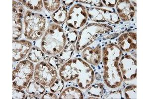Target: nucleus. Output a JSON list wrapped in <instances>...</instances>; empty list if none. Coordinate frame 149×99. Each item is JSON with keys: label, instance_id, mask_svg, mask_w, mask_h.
<instances>
[{"label": "nucleus", "instance_id": "2", "mask_svg": "<svg viewBox=\"0 0 149 99\" xmlns=\"http://www.w3.org/2000/svg\"><path fill=\"white\" fill-rule=\"evenodd\" d=\"M121 55L119 47L114 44L108 45L103 49V63L111 64L104 66V81L109 87L116 88L122 83L123 78L119 66Z\"/></svg>", "mask_w": 149, "mask_h": 99}, {"label": "nucleus", "instance_id": "10", "mask_svg": "<svg viewBox=\"0 0 149 99\" xmlns=\"http://www.w3.org/2000/svg\"><path fill=\"white\" fill-rule=\"evenodd\" d=\"M24 7L16 1H13V39L17 40L22 36V19L24 17Z\"/></svg>", "mask_w": 149, "mask_h": 99}, {"label": "nucleus", "instance_id": "27", "mask_svg": "<svg viewBox=\"0 0 149 99\" xmlns=\"http://www.w3.org/2000/svg\"><path fill=\"white\" fill-rule=\"evenodd\" d=\"M26 97V93L22 90L13 89V99H24Z\"/></svg>", "mask_w": 149, "mask_h": 99}, {"label": "nucleus", "instance_id": "21", "mask_svg": "<svg viewBox=\"0 0 149 99\" xmlns=\"http://www.w3.org/2000/svg\"><path fill=\"white\" fill-rule=\"evenodd\" d=\"M43 3L46 10L50 12H56L61 6L60 1H43Z\"/></svg>", "mask_w": 149, "mask_h": 99}, {"label": "nucleus", "instance_id": "22", "mask_svg": "<svg viewBox=\"0 0 149 99\" xmlns=\"http://www.w3.org/2000/svg\"><path fill=\"white\" fill-rule=\"evenodd\" d=\"M88 92L89 95H91L97 97H101L103 95V86L101 84L93 85L89 88Z\"/></svg>", "mask_w": 149, "mask_h": 99}, {"label": "nucleus", "instance_id": "31", "mask_svg": "<svg viewBox=\"0 0 149 99\" xmlns=\"http://www.w3.org/2000/svg\"><path fill=\"white\" fill-rule=\"evenodd\" d=\"M112 95L111 96H109V97H107V98H111V99H120L121 98V93L119 92H113L112 94Z\"/></svg>", "mask_w": 149, "mask_h": 99}, {"label": "nucleus", "instance_id": "25", "mask_svg": "<svg viewBox=\"0 0 149 99\" xmlns=\"http://www.w3.org/2000/svg\"><path fill=\"white\" fill-rule=\"evenodd\" d=\"M125 94L127 99H136V86H129L126 88Z\"/></svg>", "mask_w": 149, "mask_h": 99}, {"label": "nucleus", "instance_id": "20", "mask_svg": "<svg viewBox=\"0 0 149 99\" xmlns=\"http://www.w3.org/2000/svg\"><path fill=\"white\" fill-rule=\"evenodd\" d=\"M31 10L40 11L43 8L42 1H19Z\"/></svg>", "mask_w": 149, "mask_h": 99}, {"label": "nucleus", "instance_id": "9", "mask_svg": "<svg viewBox=\"0 0 149 99\" xmlns=\"http://www.w3.org/2000/svg\"><path fill=\"white\" fill-rule=\"evenodd\" d=\"M122 78L125 80H132L136 76V62L130 55H125L119 62Z\"/></svg>", "mask_w": 149, "mask_h": 99}, {"label": "nucleus", "instance_id": "29", "mask_svg": "<svg viewBox=\"0 0 149 99\" xmlns=\"http://www.w3.org/2000/svg\"><path fill=\"white\" fill-rule=\"evenodd\" d=\"M41 97V99H58L57 95L52 93H45Z\"/></svg>", "mask_w": 149, "mask_h": 99}, {"label": "nucleus", "instance_id": "15", "mask_svg": "<svg viewBox=\"0 0 149 99\" xmlns=\"http://www.w3.org/2000/svg\"><path fill=\"white\" fill-rule=\"evenodd\" d=\"M45 91V87L35 79L29 83L26 89V92L28 94L38 97L44 94Z\"/></svg>", "mask_w": 149, "mask_h": 99}, {"label": "nucleus", "instance_id": "16", "mask_svg": "<svg viewBox=\"0 0 149 99\" xmlns=\"http://www.w3.org/2000/svg\"><path fill=\"white\" fill-rule=\"evenodd\" d=\"M59 99H83V95L79 89L70 87L61 93Z\"/></svg>", "mask_w": 149, "mask_h": 99}, {"label": "nucleus", "instance_id": "8", "mask_svg": "<svg viewBox=\"0 0 149 99\" xmlns=\"http://www.w3.org/2000/svg\"><path fill=\"white\" fill-rule=\"evenodd\" d=\"M87 14L92 20L97 22H110L118 24L120 21L118 14L115 12L102 8H88Z\"/></svg>", "mask_w": 149, "mask_h": 99}, {"label": "nucleus", "instance_id": "7", "mask_svg": "<svg viewBox=\"0 0 149 99\" xmlns=\"http://www.w3.org/2000/svg\"><path fill=\"white\" fill-rule=\"evenodd\" d=\"M83 6L75 5L70 9L66 19V24L74 29L82 27L88 19V14Z\"/></svg>", "mask_w": 149, "mask_h": 99}, {"label": "nucleus", "instance_id": "14", "mask_svg": "<svg viewBox=\"0 0 149 99\" xmlns=\"http://www.w3.org/2000/svg\"><path fill=\"white\" fill-rule=\"evenodd\" d=\"M101 48L100 45L93 49L88 47L82 52V57L87 62L93 66H97L100 62L101 59Z\"/></svg>", "mask_w": 149, "mask_h": 99}, {"label": "nucleus", "instance_id": "23", "mask_svg": "<svg viewBox=\"0 0 149 99\" xmlns=\"http://www.w3.org/2000/svg\"><path fill=\"white\" fill-rule=\"evenodd\" d=\"M64 85V83L63 79L60 78H58L50 86V91L54 93H59L62 91Z\"/></svg>", "mask_w": 149, "mask_h": 99}, {"label": "nucleus", "instance_id": "4", "mask_svg": "<svg viewBox=\"0 0 149 99\" xmlns=\"http://www.w3.org/2000/svg\"><path fill=\"white\" fill-rule=\"evenodd\" d=\"M25 32L26 38L31 40H37L42 37L45 30L46 20L39 14L27 11L24 17Z\"/></svg>", "mask_w": 149, "mask_h": 99}, {"label": "nucleus", "instance_id": "26", "mask_svg": "<svg viewBox=\"0 0 149 99\" xmlns=\"http://www.w3.org/2000/svg\"><path fill=\"white\" fill-rule=\"evenodd\" d=\"M48 62L55 69H59L63 65L57 56L50 57L48 61Z\"/></svg>", "mask_w": 149, "mask_h": 99}, {"label": "nucleus", "instance_id": "13", "mask_svg": "<svg viewBox=\"0 0 149 99\" xmlns=\"http://www.w3.org/2000/svg\"><path fill=\"white\" fill-rule=\"evenodd\" d=\"M118 45L124 52L136 49V34L132 32L122 34L118 38Z\"/></svg>", "mask_w": 149, "mask_h": 99}, {"label": "nucleus", "instance_id": "17", "mask_svg": "<svg viewBox=\"0 0 149 99\" xmlns=\"http://www.w3.org/2000/svg\"><path fill=\"white\" fill-rule=\"evenodd\" d=\"M74 49L75 45L74 44H68V45L65 46L63 50L60 53L59 55L57 56L62 64H64L69 60L73 55Z\"/></svg>", "mask_w": 149, "mask_h": 99}, {"label": "nucleus", "instance_id": "12", "mask_svg": "<svg viewBox=\"0 0 149 99\" xmlns=\"http://www.w3.org/2000/svg\"><path fill=\"white\" fill-rule=\"evenodd\" d=\"M32 47V44L28 41H13V61H19L26 57Z\"/></svg>", "mask_w": 149, "mask_h": 99}, {"label": "nucleus", "instance_id": "18", "mask_svg": "<svg viewBox=\"0 0 149 99\" xmlns=\"http://www.w3.org/2000/svg\"><path fill=\"white\" fill-rule=\"evenodd\" d=\"M67 16V10H66L65 6L62 5L58 10L52 14V19L54 21L55 24H61L66 21Z\"/></svg>", "mask_w": 149, "mask_h": 99}, {"label": "nucleus", "instance_id": "19", "mask_svg": "<svg viewBox=\"0 0 149 99\" xmlns=\"http://www.w3.org/2000/svg\"><path fill=\"white\" fill-rule=\"evenodd\" d=\"M28 59L32 62H38L43 61L44 59V54L42 50L36 47L32 48L29 55H27Z\"/></svg>", "mask_w": 149, "mask_h": 99}, {"label": "nucleus", "instance_id": "30", "mask_svg": "<svg viewBox=\"0 0 149 99\" xmlns=\"http://www.w3.org/2000/svg\"><path fill=\"white\" fill-rule=\"evenodd\" d=\"M102 2L105 4L107 7H114L117 4L118 1H102Z\"/></svg>", "mask_w": 149, "mask_h": 99}, {"label": "nucleus", "instance_id": "11", "mask_svg": "<svg viewBox=\"0 0 149 99\" xmlns=\"http://www.w3.org/2000/svg\"><path fill=\"white\" fill-rule=\"evenodd\" d=\"M118 15L121 20L127 21L134 17L135 9L129 1H119L116 5Z\"/></svg>", "mask_w": 149, "mask_h": 99}, {"label": "nucleus", "instance_id": "6", "mask_svg": "<svg viewBox=\"0 0 149 99\" xmlns=\"http://www.w3.org/2000/svg\"><path fill=\"white\" fill-rule=\"evenodd\" d=\"M58 78L56 69L46 61H42L36 65L34 79L45 87H49Z\"/></svg>", "mask_w": 149, "mask_h": 99}, {"label": "nucleus", "instance_id": "32", "mask_svg": "<svg viewBox=\"0 0 149 99\" xmlns=\"http://www.w3.org/2000/svg\"><path fill=\"white\" fill-rule=\"evenodd\" d=\"M62 2L66 6H70L73 4L74 1H63Z\"/></svg>", "mask_w": 149, "mask_h": 99}, {"label": "nucleus", "instance_id": "3", "mask_svg": "<svg viewBox=\"0 0 149 99\" xmlns=\"http://www.w3.org/2000/svg\"><path fill=\"white\" fill-rule=\"evenodd\" d=\"M66 43L67 39L63 29L57 24H52L42 40V50L47 55H56L63 50Z\"/></svg>", "mask_w": 149, "mask_h": 99}, {"label": "nucleus", "instance_id": "5", "mask_svg": "<svg viewBox=\"0 0 149 99\" xmlns=\"http://www.w3.org/2000/svg\"><path fill=\"white\" fill-rule=\"evenodd\" d=\"M34 66L31 61L24 60L19 62L13 71V88L26 89L34 75Z\"/></svg>", "mask_w": 149, "mask_h": 99}, {"label": "nucleus", "instance_id": "24", "mask_svg": "<svg viewBox=\"0 0 149 99\" xmlns=\"http://www.w3.org/2000/svg\"><path fill=\"white\" fill-rule=\"evenodd\" d=\"M65 35L67 44H74L78 38V32L74 29H67Z\"/></svg>", "mask_w": 149, "mask_h": 99}, {"label": "nucleus", "instance_id": "1", "mask_svg": "<svg viewBox=\"0 0 149 99\" xmlns=\"http://www.w3.org/2000/svg\"><path fill=\"white\" fill-rule=\"evenodd\" d=\"M59 73L61 78L66 82L76 80L82 89L88 88L93 82V69L81 59L76 58L66 62L61 66Z\"/></svg>", "mask_w": 149, "mask_h": 99}, {"label": "nucleus", "instance_id": "28", "mask_svg": "<svg viewBox=\"0 0 149 99\" xmlns=\"http://www.w3.org/2000/svg\"><path fill=\"white\" fill-rule=\"evenodd\" d=\"M85 2H86V3H88L91 6L98 7H104V5L102 4V3L100 1H85Z\"/></svg>", "mask_w": 149, "mask_h": 99}]
</instances>
